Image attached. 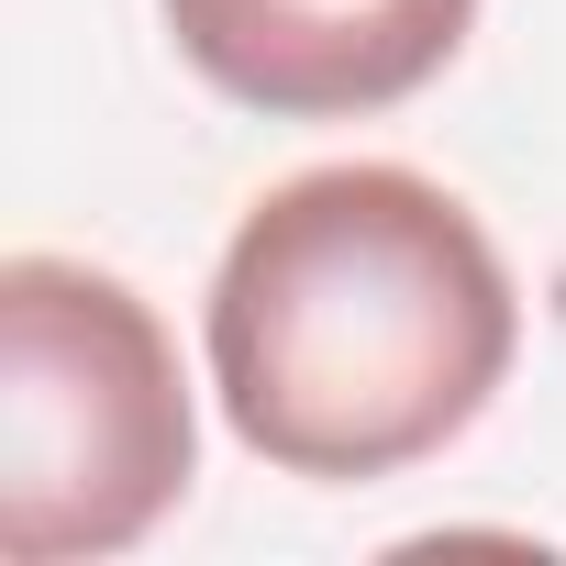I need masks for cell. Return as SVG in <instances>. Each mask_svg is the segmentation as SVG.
Listing matches in <instances>:
<instances>
[{
  "label": "cell",
  "mask_w": 566,
  "mask_h": 566,
  "mask_svg": "<svg viewBox=\"0 0 566 566\" xmlns=\"http://www.w3.org/2000/svg\"><path fill=\"white\" fill-rule=\"evenodd\" d=\"M189 378L156 301L78 255L0 266V555L78 566L189 500Z\"/></svg>",
  "instance_id": "7a4b0ae2"
},
{
  "label": "cell",
  "mask_w": 566,
  "mask_h": 566,
  "mask_svg": "<svg viewBox=\"0 0 566 566\" xmlns=\"http://www.w3.org/2000/svg\"><path fill=\"white\" fill-rule=\"evenodd\" d=\"M156 12L189 78H211L266 123L400 112L478 34V0H156Z\"/></svg>",
  "instance_id": "3957f363"
},
{
  "label": "cell",
  "mask_w": 566,
  "mask_h": 566,
  "mask_svg": "<svg viewBox=\"0 0 566 566\" xmlns=\"http://www.w3.org/2000/svg\"><path fill=\"white\" fill-rule=\"evenodd\" d=\"M211 389L277 478L367 489L444 455L522 356V290L489 222L422 167H301L211 266Z\"/></svg>",
  "instance_id": "6da1fadb"
}]
</instances>
